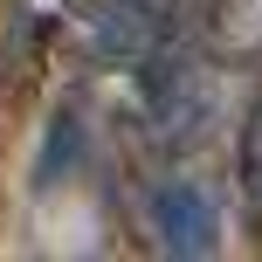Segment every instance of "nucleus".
<instances>
[{"mask_svg": "<svg viewBox=\"0 0 262 262\" xmlns=\"http://www.w3.org/2000/svg\"><path fill=\"white\" fill-rule=\"evenodd\" d=\"M235 172H242V200L262 214V97L242 118V145H235Z\"/></svg>", "mask_w": 262, "mask_h": 262, "instance_id": "7ed1b4c3", "label": "nucleus"}, {"mask_svg": "<svg viewBox=\"0 0 262 262\" xmlns=\"http://www.w3.org/2000/svg\"><path fill=\"white\" fill-rule=\"evenodd\" d=\"M62 14L104 62L124 69L172 55V35H180V0H62Z\"/></svg>", "mask_w": 262, "mask_h": 262, "instance_id": "f257e3e1", "label": "nucleus"}, {"mask_svg": "<svg viewBox=\"0 0 262 262\" xmlns=\"http://www.w3.org/2000/svg\"><path fill=\"white\" fill-rule=\"evenodd\" d=\"M214 200L200 193V186H186V180H166L152 193V235H159V249L166 255H214Z\"/></svg>", "mask_w": 262, "mask_h": 262, "instance_id": "f03ea898", "label": "nucleus"}]
</instances>
